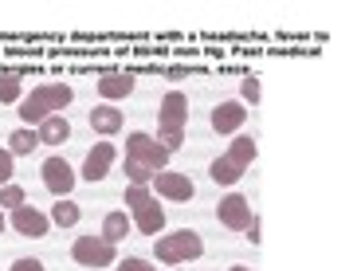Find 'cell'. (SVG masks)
I'll return each mask as SVG.
<instances>
[{"mask_svg":"<svg viewBox=\"0 0 361 271\" xmlns=\"http://www.w3.org/2000/svg\"><path fill=\"white\" fill-rule=\"evenodd\" d=\"M118 271H157V267L142 255H126V260H118Z\"/></svg>","mask_w":361,"mask_h":271,"instance_id":"24","label":"cell"},{"mask_svg":"<svg viewBox=\"0 0 361 271\" xmlns=\"http://www.w3.org/2000/svg\"><path fill=\"white\" fill-rule=\"evenodd\" d=\"M12 185V154L8 150H0V189Z\"/></svg>","mask_w":361,"mask_h":271,"instance_id":"26","label":"cell"},{"mask_svg":"<svg viewBox=\"0 0 361 271\" xmlns=\"http://www.w3.org/2000/svg\"><path fill=\"white\" fill-rule=\"evenodd\" d=\"M208 177L216 181V185H235V181L244 177V169H240V165H232L228 157H216V162L208 165Z\"/></svg>","mask_w":361,"mask_h":271,"instance_id":"21","label":"cell"},{"mask_svg":"<svg viewBox=\"0 0 361 271\" xmlns=\"http://www.w3.org/2000/svg\"><path fill=\"white\" fill-rule=\"evenodd\" d=\"M8 271H44V263H39L36 255H24V260H16Z\"/></svg>","mask_w":361,"mask_h":271,"instance_id":"27","label":"cell"},{"mask_svg":"<svg viewBox=\"0 0 361 271\" xmlns=\"http://www.w3.org/2000/svg\"><path fill=\"white\" fill-rule=\"evenodd\" d=\"M12 228H16L20 236H47V228H51V217H44L36 205H20L12 208Z\"/></svg>","mask_w":361,"mask_h":271,"instance_id":"10","label":"cell"},{"mask_svg":"<svg viewBox=\"0 0 361 271\" xmlns=\"http://www.w3.org/2000/svg\"><path fill=\"white\" fill-rule=\"evenodd\" d=\"M20 205H27L24 189H20V185H4V189H0V208H20Z\"/></svg>","mask_w":361,"mask_h":271,"instance_id":"23","label":"cell"},{"mask_svg":"<svg viewBox=\"0 0 361 271\" xmlns=\"http://www.w3.org/2000/svg\"><path fill=\"white\" fill-rule=\"evenodd\" d=\"M252 205H247V197H240V193H228L224 200L216 205V220L224 228H232V232H244L247 224H252Z\"/></svg>","mask_w":361,"mask_h":271,"instance_id":"8","label":"cell"},{"mask_svg":"<svg viewBox=\"0 0 361 271\" xmlns=\"http://www.w3.org/2000/svg\"><path fill=\"white\" fill-rule=\"evenodd\" d=\"M122 169H126L130 185H149V181H154V169H145V165L130 162V157H126V165H122Z\"/></svg>","mask_w":361,"mask_h":271,"instance_id":"22","label":"cell"},{"mask_svg":"<svg viewBox=\"0 0 361 271\" xmlns=\"http://www.w3.org/2000/svg\"><path fill=\"white\" fill-rule=\"evenodd\" d=\"M90 130L102 134V138H114L118 130H122V114H118L114 102H102V107L90 110Z\"/></svg>","mask_w":361,"mask_h":271,"instance_id":"14","label":"cell"},{"mask_svg":"<svg viewBox=\"0 0 361 271\" xmlns=\"http://www.w3.org/2000/svg\"><path fill=\"white\" fill-rule=\"evenodd\" d=\"M39 177H44L47 193H55V197H67V193L75 189V169L67 165V157H47L44 165H39Z\"/></svg>","mask_w":361,"mask_h":271,"instance_id":"7","label":"cell"},{"mask_svg":"<svg viewBox=\"0 0 361 271\" xmlns=\"http://www.w3.org/2000/svg\"><path fill=\"white\" fill-rule=\"evenodd\" d=\"M244 232H247V240H252V244H259V236H263V220H259V217H252V224H247Z\"/></svg>","mask_w":361,"mask_h":271,"instance_id":"28","label":"cell"},{"mask_svg":"<svg viewBox=\"0 0 361 271\" xmlns=\"http://www.w3.org/2000/svg\"><path fill=\"white\" fill-rule=\"evenodd\" d=\"M20 79H24V71H0V102H16L20 107V99H24Z\"/></svg>","mask_w":361,"mask_h":271,"instance_id":"20","label":"cell"},{"mask_svg":"<svg viewBox=\"0 0 361 271\" xmlns=\"http://www.w3.org/2000/svg\"><path fill=\"white\" fill-rule=\"evenodd\" d=\"M94 87H99V95L106 102H118V99H126V95H134V75L130 71H106Z\"/></svg>","mask_w":361,"mask_h":271,"instance_id":"13","label":"cell"},{"mask_svg":"<svg viewBox=\"0 0 361 271\" xmlns=\"http://www.w3.org/2000/svg\"><path fill=\"white\" fill-rule=\"evenodd\" d=\"M114 157H118L114 145H110V142H99V145L87 154V162H82V177H87L90 185H94V181H102V177L110 173V165H114Z\"/></svg>","mask_w":361,"mask_h":271,"instance_id":"11","label":"cell"},{"mask_svg":"<svg viewBox=\"0 0 361 271\" xmlns=\"http://www.w3.org/2000/svg\"><path fill=\"white\" fill-rule=\"evenodd\" d=\"M228 271H252V267H244V263H235V267H228Z\"/></svg>","mask_w":361,"mask_h":271,"instance_id":"29","label":"cell"},{"mask_svg":"<svg viewBox=\"0 0 361 271\" xmlns=\"http://www.w3.org/2000/svg\"><path fill=\"white\" fill-rule=\"evenodd\" d=\"M130 217L126 212H106V220H102V240H110V244H118V240H126L130 236Z\"/></svg>","mask_w":361,"mask_h":271,"instance_id":"17","label":"cell"},{"mask_svg":"<svg viewBox=\"0 0 361 271\" xmlns=\"http://www.w3.org/2000/svg\"><path fill=\"white\" fill-rule=\"evenodd\" d=\"M126 157L137 165H145V169H154V173H161L165 165H169V150H165L154 134H145V130H134V134L126 138Z\"/></svg>","mask_w":361,"mask_h":271,"instance_id":"4","label":"cell"},{"mask_svg":"<svg viewBox=\"0 0 361 271\" xmlns=\"http://www.w3.org/2000/svg\"><path fill=\"white\" fill-rule=\"evenodd\" d=\"M36 134H39V145H63L71 138V122L63 114H47L36 126Z\"/></svg>","mask_w":361,"mask_h":271,"instance_id":"15","label":"cell"},{"mask_svg":"<svg viewBox=\"0 0 361 271\" xmlns=\"http://www.w3.org/2000/svg\"><path fill=\"white\" fill-rule=\"evenodd\" d=\"M32 150H39V134L32 126H20V130H12L8 134V154L16 157V154H32Z\"/></svg>","mask_w":361,"mask_h":271,"instance_id":"18","label":"cell"},{"mask_svg":"<svg viewBox=\"0 0 361 271\" xmlns=\"http://www.w3.org/2000/svg\"><path fill=\"white\" fill-rule=\"evenodd\" d=\"M71 260L79 267H90V271H102V267H114L118 263V248L102 236H79L71 244Z\"/></svg>","mask_w":361,"mask_h":271,"instance_id":"3","label":"cell"},{"mask_svg":"<svg viewBox=\"0 0 361 271\" xmlns=\"http://www.w3.org/2000/svg\"><path fill=\"white\" fill-rule=\"evenodd\" d=\"M71 99H75V90L67 83H39L32 95L20 99V118H24V126L36 130L47 114H63L71 107Z\"/></svg>","mask_w":361,"mask_h":271,"instance_id":"1","label":"cell"},{"mask_svg":"<svg viewBox=\"0 0 361 271\" xmlns=\"http://www.w3.org/2000/svg\"><path fill=\"white\" fill-rule=\"evenodd\" d=\"M130 212H134V220H130V224H134L142 236H161V228H165V208H161V200H157V197H149L145 205L130 208Z\"/></svg>","mask_w":361,"mask_h":271,"instance_id":"9","label":"cell"},{"mask_svg":"<svg viewBox=\"0 0 361 271\" xmlns=\"http://www.w3.org/2000/svg\"><path fill=\"white\" fill-rule=\"evenodd\" d=\"M228 162H232V165H240V169H244L247 173V165H252L255 162V142H252V138H247V134H240V138H232V145H228Z\"/></svg>","mask_w":361,"mask_h":271,"instance_id":"16","label":"cell"},{"mask_svg":"<svg viewBox=\"0 0 361 271\" xmlns=\"http://www.w3.org/2000/svg\"><path fill=\"white\" fill-rule=\"evenodd\" d=\"M240 95H244V102H259V79H255V75H247L244 83H240Z\"/></svg>","mask_w":361,"mask_h":271,"instance_id":"25","label":"cell"},{"mask_svg":"<svg viewBox=\"0 0 361 271\" xmlns=\"http://www.w3.org/2000/svg\"><path fill=\"white\" fill-rule=\"evenodd\" d=\"M185 122H189V99L180 90H169L161 99V110H157V130H165V134H185Z\"/></svg>","mask_w":361,"mask_h":271,"instance_id":"6","label":"cell"},{"mask_svg":"<svg viewBox=\"0 0 361 271\" xmlns=\"http://www.w3.org/2000/svg\"><path fill=\"white\" fill-rule=\"evenodd\" d=\"M244 122H247V110H244V102H235V99L220 102V107L212 110V130H216V134H235Z\"/></svg>","mask_w":361,"mask_h":271,"instance_id":"12","label":"cell"},{"mask_svg":"<svg viewBox=\"0 0 361 271\" xmlns=\"http://www.w3.org/2000/svg\"><path fill=\"white\" fill-rule=\"evenodd\" d=\"M154 252H157V260H161V263L180 267V263L200 260V255H204V240H200L192 228H180V232L157 236V240H154Z\"/></svg>","mask_w":361,"mask_h":271,"instance_id":"2","label":"cell"},{"mask_svg":"<svg viewBox=\"0 0 361 271\" xmlns=\"http://www.w3.org/2000/svg\"><path fill=\"white\" fill-rule=\"evenodd\" d=\"M0 232H4V217H0Z\"/></svg>","mask_w":361,"mask_h":271,"instance_id":"30","label":"cell"},{"mask_svg":"<svg viewBox=\"0 0 361 271\" xmlns=\"http://www.w3.org/2000/svg\"><path fill=\"white\" fill-rule=\"evenodd\" d=\"M79 217H82V208L75 205V200H67V197H59L51 205V224H59V228H75Z\"/></svg>","mask_w":361,"mask_h":271,"instance_id":"19","label":"cell"},{"mask_svg":"<svg viewBox=\"0 0 361 271\" xmlns=\"http://www.w3.org/2000/svg\"><path fill=\"white\" fill-rule=\"evenodd\" d=\"M154 193H157V200H192L197 197V185H192V177L189 173H173V169H161V173H154Z\"/></svg>","mask_w":361,"mask_h":271,"instance_id":"5","label":"cell"}]
</instances>
